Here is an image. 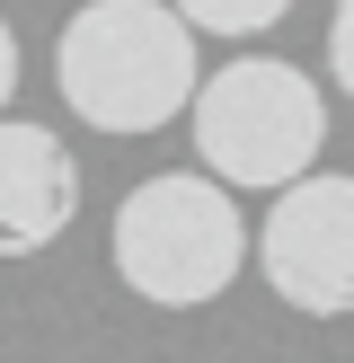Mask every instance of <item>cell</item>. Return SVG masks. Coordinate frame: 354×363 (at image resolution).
<instances>
[{"mask_svg":"<svg viewBox=\"0 0 354 363\" xmlns=\"http://www.w3.org/2000/svg\"><path fill=\"white\" fill-rule=\"evenodd\" d=\"M71 116L88 133H159L195 106L204 62H195V18L159 0H80L53 45Z\"/></svg>","mask_w":354,"mask_h":363,"instance_id":"1","label":"cell"},{"mask_svg":"<svg viewBox=\"0 0 354 363\" xmlns=\"http://www.w3.org/2000/svg\"><path fill=\"white\" fill-rule=\"evenodd\" d=\"M115 275L124 293H142L151 311H204L239 284L248 266V222L230 204V177L204 169H169V177H142L133 195L115 204Z\"/></svg>","mask_w":354,"mask_h":363,"instance_id":"2","label":"cell"},{"mask_svg":"<svg viewBox=\"0 0 354 363\" xmlns=\"http://www.w3.org/2000/svg\"><path fill=\"white\" fill-rule=\"evenodd\" d=\"M186 116H195L204 169L230 177V186H292V177H310L319 142H328V98L292 62H266V53L222 62L195 89Z\"/></svg>","mask_w":354,"mask_h":363,"instance_id":"3","label":"cell"},{"mask_svg":"<svg viewBox=\"0 0 354 363\" xmlns=\"http://www.w3.org/2000/svg\"><path fill=\"white\" fill-rule=\"evenodd\" d=\"M257 266L283 311L354 319V177H292L257 230Z\"/></svg>","mask_w":354,"mask_h":363,"instance_id":"4","label":"cell"},{"mask_svg":"<svg viewBox=\"0 0 354 363\" xmlns=\"http://www.w3.org/2000/svg\"><path fill=\"white\" fill-rule=\"evenodd\" d=\"M80 222V160L53 124L0 116V257H45Z\"/></svg>","mask_w":354,"mask_h":363,"instance_id":"5","label":"cell"},{"mask_svg":"<svg viewBox=\"0 0 354 363\" xmlns=\"http://www.w3.org/2000/svg\"><path fill=\"white\" fill-rule=\"evenodd\" d=\"M177 9H186L195 27H212V35H266L292 0H177Z\"/></svg>","mask_w":354,"mask_h":363,"instance_id":"6","label":"cell"},{"mask_svg":"<svg viewBox=\"0 0 354 363\" xmlns=\"http://www.w3.org/2000/svg\"><path fill=\"white\" fill-rule=\"evenodd\" d=\"M328 71H336V89L354 98V0H336V18H328Z\"/></svg>","mask_w":354,"mask_h":363,"instance_id":"7","label":"cell"},{"mask_svg":"<svg viewBox=\"0 0 354 363\" xmlns=\"http://www.w3.org/2000/svg\"><path fill=\"white\" fill-rule=\"evenodd\" d=\"M18 98V35H9V18H0V106Z\"/></svg>","mask_w":354,"mask_h":363,"instance_id":"8","label":"cell"}]
</instances>
